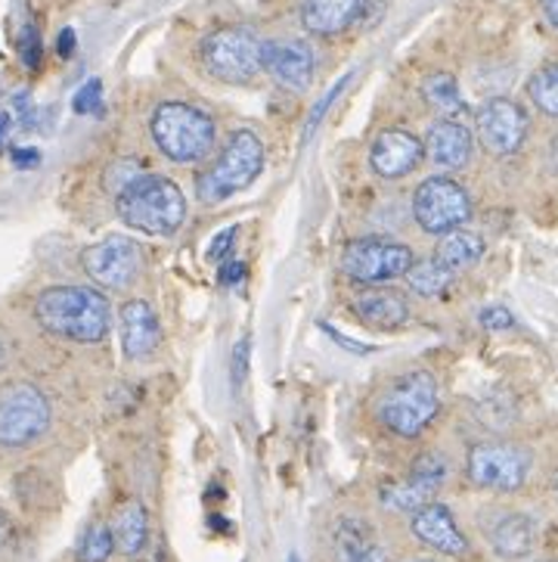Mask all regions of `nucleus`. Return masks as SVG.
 <instances>
[{
  "instance_id": "f257e3e1",
  "label": "nucleus",
  "mask_w": 558,
  "mask_h": 562,
  "mask_svg": "<svg viewBox=\"0 0 558 562\" xmlns=\"http://www.w3.org/2000/svg\"><path fill=\"white\" fill-rule=\"evenodd\" d=\"M35 317L56 339L93 345L106 339L112 327V305L93 286H50L37 295Z\"/></svg>"
},
{
  "instance_id": "f03ea898",
  "label": "nucleus",
  "mask_w": 558,
  "mask_h": 562,
  "mask_svg": "<svg viewBox=\"0 0 558 562\" xmlns=\"http://www.w3.org/2000/svg\"><path fill=\"white\" fill-rule=\"evenodd\" d=\"M118 218L130 231L149 236H174L186 221V196L181 187L162 175H140L115 200Z\"/></svg>"
},
{
  "instance_id": "7ed1b4c3",
  "label": "nucleus",
  "mask_w": 558,
  "mask_h": 562,
  "mask_svg": "<svg viewBox=\"0 0 558 562\" xmlns=\"http://www.w3.org/2000/svg\"><path fill=\"white\" fill-rule=\"evenodd\" d=\"M437 407H441L437 380L429 370H410L397 376L378 398V419L388 432L415 438L437 417Z\"/></svg>"
},
{
  "instance_id": "20e7f679",
  "label": "nucleus",
  "mask_w": 558,
  "mask_h": 562,
  "mask_svg": "<svg viewBox=\"0 0 558 562\" xmlns=\"http://www.w3.org/2000/svg\"><path fill=\"white\" fill-rule=\"evenodd\" d=\"M152 140L171 162H198L217 140L215 119L190 103H162L149 119Z\"/></svg>"
},
{
  "instance_id": "39448f33",
  "label": "nucleus",
  "mask_w": 558,
  "mask_h": 562,
  "mask_svg": "<svg viewBox=\"0 0 558 562\" xmlns=\"http://www.w3.org/2000/svg\"><path fill=\"white\" fill-rule=\"evenodd\" d=\"M264 159L267 153L254 131H234L220 159L198 178V196L205 202H227L236 193L249 190L261 178Z\"/></svg>"
},
{
  "instance_id": "423d86ee",
  "label": "nucleus",
  "mask_w": 558,
  "mask_h": 562,
  "mask_svg": "<svg viewBox=\"0 0 558 562\" xmlns=\"http://www.w3.org/2000/svg\"><path fill=\"white\" fill-rule=\"evenodd\" d=\"M264 41L249 29H217L202 41V66L224 85H249L264 72Z\"/></svg>"
},
{
  "instance_id": "0eeeda50",
  "label": "nucleus",
  "mask_w": 558,
  "mask_h": 562,
  "mask_svg": "<svg viewBox=\"0 0 558 562\" xmlns=\"http://www.w3.org/2000/svg\"><path fill=\"white\" fill-rule=\"evenodd\" d=\"M50 426V401L32 382L0 389V448H25Z\"/></svg>"
},
{
  "instance_id": "6e6552de",
  "label": "nucleus",
  "mask_w": 558,
  "mask_h": 562,
  "mask_svg": "<svg viewBox=\"0 0 558 562\" xmlns=\"http://www.w3.org/2000/svg\"><path fill=\"white\" fill-rule=\"evenodd\" d=\"M413 249L397 243V239H385V236H363L348 243L342 255V268L351 280H357L363 286H378L397 277H407L413 268Z\"/></svg>"
},
{
  "instance_id": "1a4fd4ad",
  "label": "nucleus",
  "mask_w": 558,
  "mask_h": 562,
  "mask_svg": "<svg viewBox=\"0 0 558 562\" xmlns=\"http://www.w3.org/2000/svg\"><path fill=\"white\" fill-rule=\"evenodd\" d=\"M466 475L475 488L519 491L531 475V453L509 441H481L468 451Z\"/></svg>"
},
{
  "instance_id": "9d476101",
  "label": "nucleus",
  "mask_w": 558,
  "mask_h": 562,
  "mask_svg": "<svg viewBox=\"0 0 558 562\" xmlns=\"http://www.w3.org/2000/svg\"><path fill=\"white\" fill-rule=\"evenodd\" d=\"M413 215L415 224L425 234L444 236L456 231V227H463L471 218V196L459 181L434 175V178L415 187Z\"/></svg>"
},
{
  "instance_id": "9b49d317",
  "label": "nucleus",
  "mask_w": 558,
  "mask_h": 562,
  "mask_svg": "<svg viewBox=\"0 0 558 562\" xmlns=\"http://www.w3.org/2000/svg\"><path fill=\"white\" fill-rule=\"evenodd\" d=\"M81 268L96 286L109 292H122L137 283L144 271V249L130 236H106L81 252Z\"/></svg>"
},
{
  "instance_id": "f8f14e48",
  "label": "nucleus",
  "mask_w": 558,
  "mask_h": 562,
  "mask_svg": "<svg viewBox=\"0 0 558 562\" xmlns=\"http://www.w3.org/2000/svg\"><path fill=\"white\" fill-rule=\"evenodd\" d=\"M447 482V460L441 453H422L413 463V470L400 482H388L378 491L382 504L395 513H415L425 504H432L437 491Z\"/></svg>"
},
{
  "instance_id": "ddd939ff",
  "label": "nucleus",
  "mask_w": 558,
  "mask_h": 562,
  "mask_svg": "<svg viewBox=\"0 0 558 562\" xmlns=\"http://www.w3.org/2000/svg\"><path fill=\"white\" fill-rule=\"evenodd\" d=\"M475 127H478V140L485 144L487 153L493 156H512L519 153L522 144L527 140V112L509 100V97H493L475 115Z\"/></svg>"
},
{
  "instance_id": "4468645a",
  "label": "nucleus",
  "mask_w": 558,
  "mask_h": 562,
  "mask_svg": "<svg viewBox=\"0 0 558 562\" xmlns=\"http://www.w3.org/2000/svg\"><path fill=\"white\" fill-rule=\"evenodd\" d=\"M261 59H264V72L288 91H307L314 85L317 59L305 41H292V37L264 41Z\"/></svg>"
},
{
  "instance_id": "2eb2a0df",
  "label": "nucleus",
  "mask_w": 558,
  "mask_h": 562,
  "mask_svg": "<svg viewBox=\"0 0 558 562\" xmlns=\"http://www.w3.org/2000/svg\"><path fill=\"white\" fill-rule=\"evenodd\" d=\"M422 159H425V144L415 134L403 131V127L382 131L373 140V149H369V165L385 181H397V178L413 175Z\"/></svg>"
},
{
  "instance_id": "dca6fc26",
  "label": "nucleus",
  "mask_w": 558,
  "mask_h": 562,
  "mask_svg": "<svg viewBox=\"0 0 558 562\" xmlns=\"http://www.w3.org/2000/svg\"><path fill=\"white\" fill-rule=\"evenodd\" d=\"M410 528H413V535L422 544L444 553V557H466L468 553V541L466 535H463V528L456 526L451 509L444 507V504H437V501L415 509Z\"/></svg>"
},
{
  "instance_id": "f3484780",
  "label": "nucleus",
  "mask_w": 558,
  "mask_h": 562,
  "mask_svg": "<svg viewBox=\"0 0 558 562\" xmlns=\"http://www.w3.org/2000/svg\"><path fill=\"white\" fill-rule=\"evenodd\" d=\"M471 149H475V137L459 119H437L429 127V137H425V156L429 162H434L444 171H459L466 168L471 159Z\"/></svg>"
},
{
  "instance_id": "a211bd4d",
  "label": "nucleus",
  "mask_w": 558,
  "mask_h": 562,
  "mask_svg": "<svg viewBox=\"0 0 558 562\" xmlns=\"http://www.w3.org/2000/svg\"><path fill=\"white\" fill-rule=\"evenodd\" d=\"M118 321H122V348H125V355L130 361H146L159 348V342H162L159 317L140 299L125 302Z\"/></svg>"
},
{
  "instance_id": "6ab92c4d",
  "label": "nucleus",
  "mask_w": 558,
  "mask_h": 562,
  "mask_svg": "<svg viewBox=\"0 0 558 562\" xmlns=\"http://www.w3.org/2000/svg\"><path fill=\"white\" fill-rule=\"evenodd\" d=\"M354 314L361 317L366 327L382 329V333H395L407 321H410V305L407 299L395 290H385V286H369L361 295H354L351 302Z\"/></svg>"
},
{
  "instance_id": "aec40b11",
  "label": "nucleus",
  "mask_w": 558,
  "mask_h": 562,
  "mask_svg": "<svg viewBox=\"0 0 558 562\" xmlns=\"http://www.w3.org/2000/svg\"><path fill=\"white\" fill-rule=\"evenodd\" d=\"M363 0H301V25L317 37L348 32L361 16Z\"/></svg>"
},
{
  "instance_id": "412c9836",
  "label": "nucleus",
  "mask_w": 558,
  "mask_h": 562,
  "mask_svg": "<svg viewBox=\"0 0 558 562\" xmlns=\"http://www.w3.org/2000/svg\"><path fill=\"white\" fill-rule=\"evenodd\" d=\"M537 541L534 522L524 513H505L490 528V547L500 560H524Z\"/></svg>"
},
{
  "instance_id": "4be33fe9",
  "label": "nucleus",
  "mask_w": 558,
  "mask_h": 562,
  "mask_svg": "<svg viewBox=\"0 0 558 562\" xmlns=\"http://www.w3.org/2000/svg\"><path fill=\"white\" fill-rule=\"evenodd\" d=\"M112 538H115V550H122L125 557H137L144 550L149 541V516H146L144 504L130 501L115 513Z\"/></svg>"
},
{
  "instance_id": "5701e85b",
  "label": "nucleus",
  "mask_w": 558,
  "mask_h": 562,
  "mask_svg": "<svg viewBox=\"0 0 558 562\" xmlns=\"http://www.w3.org/2000/svg\"><path fill=\"white\" fill-rule=\"evenodd\" d=\"M481 255H485V239L478 234H471V231H459V227L441 236V243L434 249V258L456 273L478 265Z\"/></svg>"
},
{
  "instance_id": "b1692460",
  "label": "nucleus",
  "mask_w": 558,
  "mask_h": 562,
  "mask_svg": "<svg viewBox=\"0 0 558 562\" xmlns=\"http://www.w3.org/2000/svg\"><path fill=\"white\" fill-rule=\"evenodd\" d=\"M422 97L434 112H441L444 119H456L466 112V100L459 91V81L451 72H432L422 81Z\"/></svg>"
},
{
  "instance_id": "393cba45",
  "label": "nucleus",
  "mask_w": 558,
  "mask_h": 562,
  "mask_svg": "<svg viewBox=\"0 0 558 562\" xmlns=\"http://www.w3.org/2000/svg\"><path fill=\"white\" fill-rule=\"evenodd\" d=\"M453 277L456 271H451L447 265H441L437 258H425V261H413V268L407 271V286L422 299H434L451 290Z\"/></svg>"
},
{
  "instance_id": "a878e982",
  "label": "nucleus",
  "mask_w": 558,
  "mask_h": 562,
  "mask_svg": "<svg viewBox=\"0 0 558 562\" xmlns=\"http://www.w3.org/2000/svg\"><path fill=\"white\" fill-rule=\"evenodd\" d=\"M373 547L369 528L361 519H342L332 531V557L335 562H361V557Z\"/></svg>"
},
{
  "instance_id": "bb28decb",
  "label": "nucleus",
  "mask_w": 558,
  "mask_h": 562,
  "mask_svg": "<svg viewBox=\"0 0 558 562\" xmlns=\"http://www.w3.org/2000/svg\"><path fill=\"white\" fill-rule=\"evenodd\" d=\"M527 97L531 103L549 115V119H558V63H546L537 72L531 75L527 81Z\"/></svg>"
},
{
  "instance_id": "cd10ccee",
  "label": "nucleus",
  "mask_w": 558,
  "mask_h": 562,
  "mask_svg": "<svg viewBox=\"0 0 558 562\" xmlns=\"http://www.w3.org/2000/svg\"><path fill=\"white\" fill-rule=\"evenodd\" d=\"M115 550V538H112V526H103V522H93L81 541H78V550L75 557L78 562H106Z\"/></svg>"
},
{
  "instance_id": "c85d7f7f",
  "label": "nucleus",
  "mask_w": 558,
  "mask_h": 562,
  "mask_svg": "<svg viewBox=\"0 0 558 562\" xmlns=\"http://www.w3.org/2000/svg\"><path fill=\"white\" fill-rule=\"evenodd\" d=\"M72 106L78 115H96V112L103 110V85H100V78H91L88 85H81V91L75 93Z\"/></svg>"
},
{
  "instance_id": "c756f323",
  "label": "nucleus",
  "mask_w": 558,
  "mask_h": 562,
  "mask_svg": "<svg viewBox=\"0 0 558 562\" xmlns=\"http://www.w3.org/2000/svg\"><path fill=\"white\" fill-rule=\"evenodd\" d=\"M351 78H354V75H351V72L344 75V78H339V81L332 85V91L326 93L323 100H320V103H317V106L310 110V119H307V127H305V137H310V134L317 131V125L323 122V115H326V112H329V106H332V103L339 100V93H342L344 88H348V81H351Z\"/></svg>"
},
{
  "instance_id": "7c9ffc66",
  "label": "nucleus",
  "mask_w": 558,
  "mask_h": 562,
  "mask_svg": "<svg viewBox=\"0 0 558 562\" xmlns=\"http://www.w3.org/2000/svg\"><path fill=\"white\" fill-rule=\"evenodd\" d=\"M19 56L29 69L41 66V35H37L35 25H25V32L19 35Z\"/></svg>"
},
{
  "instance_id": "2f4dec72",
  "label": "nucleus",
  "mask_w": 558,
  "mask_h": 562,
  "mask_svg": "<svg viewBox=\"0 0 558 562\" xmlns=\"http://www.w3.org/2000/svg\"><path fill=\"white\" fill-rule=\"evenodd\" d=\"M478 321H481V327L490 329V333H503V329L515 327V317H512V311L503 308V305H490L478 314Z\"/></svg>"
},
{
  "instance_id": "473e14b6",
  "label": "nucleus",
  "mask_w": 558,
  "mask_h": 562,
  "mask_svg": "<svg viewBox=\"0 0 558 562\" xmlns=\"http://www.w3.org/2000/svg\"><path fill=\"white\" fill-rule=\"evenodd\" d=\"M236 234H239L236 227L220 231V234L212 239V246H208V258H212V261H227V258H230V246L236 243Z\"/></svg>"
},
{
  "instance_id": "72a5a7b5",
  "label": "nucleus",
  "mask_w": 558,
  "mask_h": 562,
  "mask_svg": "<svg viewBox=\"0 0 558 562\" xmlns=\"http://www.w3.org/2000/svg\"><path fill=\"white\" fill-rule=\"evenodd\" d=\"M246 265L242 261H236V258H230V261H224L220 265V273H217V280L224 283V286H236V283H242L246 280Z\"/></svg>"
},
{
  "instance_id": "f704fd0d",
  "label": "nucleus",
  "mask_w": 558,
  "mask_h": 562,
  "mask_svg": "<svg viewBox=\"0 0 558 562\" xmlns=\"http://www.w3.org/2000/svg\"><path fill=\"white\" fill-rule=\"evenodd\" d=\"M246 363H249V339H239L234 351V382L242 385L246 380Z\"/></svg>"
},
{
  "instance_id": "c9c22d12",
  "label": "nucleus",
  "mask_w": 558,
  "mask_h": 562,
  "mask_svg": "<svg viewBox=\"0 0 558 562\" xmlns=\"http://www.w3.org/2000/svg\"><path fill=\"white\" fill-rule=\"evenodd\" d=\"M323 329H326V336H329V339H335V342L342 345V348L354 351V355H369V351H373V345H363V342H354V339H344L342 333H339L335 327H326V324H323Z\"/></svg>"
},
{
  "instance_id": "e433bc0d",
  "label": "nucleus",
  "mask_w": 558,
  "mask_h": 562,
  "mask_svg": "<svg viewBox=\"0 0 558 562\" xmlns=\"http://www.w3.org/2000/svg\"><path fill=\"white\" fill-rule=\"evenodd\" d=\"M13 165H16V168H37V165H41V153H37V149H29V146H16V149H13Z\"/></svg>"
},
{
  "instance_id": "4c0bfd02",
  "label": "nucleus",
  "mask_w": 558,
  "mask_h": 562,
  "mask_svg": "<svg viewBox=\"0 0 558 562\" xmlns=\"http://www.w3.org/2000/svg\"><path fill=\"white\" fill-rule=\"evenodd\" d=\"M75 50V32L72 29H66L62 35H59V56H72Z\"/></svg>"
},
{
  "instance_id": "58836bf2",
  "label": "nucleus",
  "mask_w": 558,
  "mask_h": 562,
  "mask_svg": "<svg viewBox=\"0 0 558 562\" xmlns=\"http://www.w3.org/2000/svg\"><path fill=\"white\" fill-rule=\"evenodd\" d=\"M361 562H388V550H385V547L373 544L369 550H366V553H363Z\"/></svg>"
},
{
  "instance_id": "ea45409f",
  "label": "nucleus",
  "mask_w": 558,
  "mask_h": 562,
  "mask_svg": "<svg viewBox=\"0 0 558 562\" xmlns=\"http://www.w3.org/2000/svg\"><path fill=\"white\" fill-rule=\"evenodd\" d=\"M10 535H13V522H10V516L0 509V547L10 541Z\"/></svg>"
},
{
  "instance_id": "a19ab883",
  "label": "nucleus",
  "mask_w": 558,
  "mask_h": 562,
  "mask_svg": "<svg viewBox=\"0 0 558 562\" xmlns=\"http://www.w3.org/2000/svg\"><path fill=\"white\" fill-rule=\"evenodd\" d=\"M543 13L553 22V29H558V0H543Z\"/></svg>"
},
{
  "instance_id": "79ce46f5",
  "label": "nucleus",
  "mask_w": 558,
  "mask_h": 562,
  "mask_svg": "<svg viewBox=\"0 0 558 562\" xmlns=\"http://www.w3.org/2000/svg\"><path fill=\"white\" fill-rule=\"evenodd\" d=\"M7 127H10V115L0 112V144H3V137H7Z\"/></svg>"
},
{
  "instance_id": "37998d69",
  "label": "nucleus",
  "mask_w": 558,
  "mask_h": 562,
  "mask_svg": "<svg viewBox=\"0 0 558 562\" xmlns=\"http://www.w3.org/2000/svg\"><path fill=\"white\" fill-rule=\"evenodd\" d=\"M286 562H298V557H295V553H288V560Z\"/></svg>"
},
{
  "instance_id": "c03bdc74",
  "label": "nucleus",
  "mask_w": 558,
  "mask_h": 562,
  "mask_svg": "<svg viewBox=\"0 0 558 562\" xmlns=\"http://www.w3.org/2000/svg\"><path fill=\"white\" fill-rule=\"evenodd\" d=\"M413 562H434V560H413Z\"/></svg>"
},
{
  "instance_id": "a18cd8bd",
  "label": "nucleus",
  "mask_w": 558,
  "mask_h": 562,
  "mask_svg": "<svg viewBox=\"0 0 558 562\" xmlns=\"http://www.w3.org/2000/svg\"><path fill=\"white\" fill-rule=\"evenodd\" d=\"M556 491H558V482H556Z\"/></svg>"
}]
</instances>
